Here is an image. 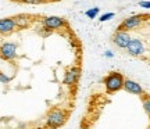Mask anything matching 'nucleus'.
I'll return each instance as SVG.
<instances>
[{"label": "nucleus", "mask_w": 150, "mask_h": 129, "mask_svg": "<svg viewBox=\"0 0 150 129\" xmlns=\"http://www.w3.org/2000/svg\"><path fill=\"white\" fill-rule=\"evenodd\" d=\"M68 118V113L63 108H53L50 110L46 117V126L49 128H60L65 124Z\"/></svg>", "instance_id": "f257e3e1"}, {"label": "nucleus", "mask_w": 150, "mask_h": 129, "mask_svg": "<svg viewBox=\"0 0 150 129\" xmlns=\"http://www.w3.org/2000/svg\"><path fill=\"white\" fill-rule=\"evenodd\" d=\"M124 81H125V78H124L122 74H120V72H110L104 78L103 83H104L106 90L108 93H115V92L124 89Z\"/></svg>", "instance_id": "f03ea898"}, {"label": "nucleus", "mask_w": 150, "mask_h": 129, "mask_svg": "<svg viewBox=\"0 0 150 129\" xmlns=\"http://www.w3.org/2000/svg\"><path fill=\"white\" fill-rule=\"evenodd\" d=\"M18 44L14 42L0 43V59L4 61H14L18 56Z\"/></svg>", "instance_id": "7ed1b4c3"}, {"label": "nucleus", "mask_w": 150, "mask_h": 129, "mask_svg": "<svg viewBox=\"0 0 150 129\" xmlns=\"http://www.w3.org/2000/svg\"><path fill=\"white\" fill-rule=\"evenodd\" d=\"M18 31L14 18H0V36H10Z\"/></svg>", "instance_id": "20e7f679"}, {"label": "nucleus", "mask_w": 150, "mask_h": 129, "mask_svg": "<svg viewBox=\"0 0 150 129\" xmlns=\"http://www.w3.org/2000/svg\"><path fill=\"white\" fill-rule=\"evenodd\" d=\"M79 78H81V68L78 65H74V67H70V68L64 72L63 83L67 86H74L78 83Z\"/></svg>", "instance_id": "39448f33"}, {"label": "nucleus", "mask_w": 150, "mask_h": 129, "mask_svg": "<svg viewBox=\"0 0 150 129\" xmlns=\"http://www.w3.org/2000/svg\"><path fill=\"white\" fill-rule=\"evenodd\" d=\"M42 25L43 27L49 28L52 31H56V29H61V28L67 27V21L61 17L57 16H50V17H45L42 20Z\"/></svg>", "instance_id": "423d86ee"}, {"label": "nucleus", "mask_w": 150, "mask_h": 129, "mask_svg": "<svg viewBox=\"0 0 150 129\" xmlns=\"http://www.w3.org/2000/svg\"><path fill=\"white\" fill-rule=\"evenodd\" d=\"M142 21H143V16H131L128 18H125L118 25L117 29H120V31H132V29L139 27Z\"/></svg>", "instance_id": "0eeeda50"}, {"label": "nucleus", "mask_w": 150, "mask_h": 129, "mask_svg": "<svg viewBox=\"0 0 150 129\" xmlns=\"http://www.w3.org/2000/svg\"><path fill=\"white\" fill-rule=\"evenodd\" d=\"M127 51H128L129 56L140 57V56H143V54L146 53V49L139 39H131L128 43V46H127Z\"/></svg>", "instance_id": "6e6552de"}, {"label": "nucleus", "mask_w": 150, "mask_h": 129, "mask_svg": "<svg viewBox=\"0 0 150 129\" xmlns=\"http://www.w3.org/2000/svg\"><path fill=\"white\" fill-rule=\"evenodd\" d=\"M131 36H129L128 31H120V29H117V32L112 35V43L117 46V47L120 49H127V46H128L129 40H131Z\"/></svg>", "instance_id": "1a4fd4ad"}, {"label": "nucleus", "mask_w": 150, "mask_h": 129, "mask_svg": "<svg viewBox=\"0 0 150 129\" xmlns=\"http://www.w3.org/2000/svg\"><path fill=\"white\" fill-rule=\"evenodd\" d=\"M124 89L128 92V93L138 94V96H142V94L145 93L143 87H142L138 82L132 81V79H125V81H124Z\"/></svg>", "instance_id": "9d476101"}, {"label": "nucleus", "mask_w": 150, "mask_h": 129, "mask_svg": "<svg viewBox=\"0 0 150 129\" xmlns=\"http://www.w3.org/2000/svg\"><path fill=\"white\" fill-rule=\"evenodd\" d=\"M13 18H14L18 29H27V28H29L32 25V22H33L32 17L28 16V14H18V16L13 17Z\"/></svg>", "instance_id": "9b49d317"}, {"label": "nucleus", "mask_w": 150, "mask_h": 129, "mask_svg": "<svg viewBox=\"0 0 150 129\" xmlns=\"http://www.w3.org/2000/svg\"><path fill=\"white\" fill-rule=\"evenodd\" d=\"M142 104H143V108L147 115H150V96L149 94H142Z\"/></svg>", "instance_id": "f8f14e48"}, {"label": "nucleus", "mask_w": 150, "mask_h": 129, "mask_svg": "<svg viewBox=\"0 0 150 129\" xmlns=\"http://www.w3.org/2000/svg\"><path fill=\"white\" fill-rule=\"evenodd\" d=\"M99 7H93V8H91V10H86V17H89V18H96L97 14H99Z\"/></svg>", "instance_id": "ddd939ff"}, {"label": "nucleus", "mask_w": 150, "mask_h": 129, "mask_svg": "<svg viewBox=\"0 0 150 129\" xmlns=\"http://www.w3.org/2000/svg\"><path fill=\"white\" fill-rule=\"evenodd\" d=\"M114 13H106V14H102L100 16V18H99V21L100 22H106V21H108V20H111V18H114Z\"/></svg>", "instance_id": "4468645a"}, {"label": "nucleus", "mask_w": 150, "mask_h": 129, "mask_svg": "<svg viewBox=\"0 0 150 129\" xmlns=\"http://www.w3.org/2000/svg\"><path fill=\"white\" fill-rule=\"evenodd\" d=\"M21 3H25V4H42L46 0H18Z\"/></svg>", "instance_id": "2eb2a0df"}, {"label": "nucleus", "mask_w": 150, "mask_h": 129, "mask_svg": "<svg viewBox=\"0 0 150 129\" xmlns=\"http://www.w3.org/2000/svg\"><path fill=\"white\" fill-rule=\"evenodd\" d=\"M10 81H11L10 76H7L6 74H3V72L0 71V82H1V83H8Z\"/></svg>", "instance_id": "dca6fc26"}, {"label": "nucleus", "mask_w": 150, "mask_h": 129, "mask_svg": "<svg viewBox=\"0 0 150 129\" xmlns=\"http://www.w3.org/2000/svg\"><path fill=\"white\" fill-rule=\"evenodd\" d=\"M139 6L143 8H150V1H139Z\"/></svg>", "instance_id": "f3484780"}, {"label": "nucleus", "mask_w": 150, "mask_h": 129, "mask_svg": "<svg viewBox=\"0 0 150 129\" xmlns=\"http://www.w3.org/2000/svg\"><path fill=\"white\" fill-rule=\"evenodd\" d=\"M104 56H106V57H110V59H111V57H114V53L108 50V51H106V53H104Z\"/></svg>", "instance_id": "a211bd4d"}, {"label": "nucleus", "mask_w": 150, "mask_h": 129, "mask_svg": "<svg viewBox=\"0 0 150 129\" xmlns=\"http://www.w3.org/2000/svg\"><path fill=\"white\" fill-rule=\"evenodd\" d=\"M149 117H150V115H149Z\"/></svg>", "instance_id": "6ab92c4d"}]
</instances>
